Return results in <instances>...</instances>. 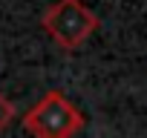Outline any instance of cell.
<instances>
[{
  "mask_svg": "<svg viewBox=\"0 0 147 138\" xmlns=\"http://www.w3.org/2000/svg\"><path fill=\"white\" fill-rule=\"evenodd\" d=\"M15 118V104L6 98V95H0V129H6Z\"/></svg>",
  "mask_w": 147,
  "mask_h": 138,
  "instance_id": "obj_3",
  "label": "cell"
},
{
  "mask_svg": "<svg viewBox=\"0 0 147 138\" xmlns=\"http://www.w3.org/2000/svg\"><path fill=\"white\" fill-rule=\"evenodd\" d=\"M43 32L66 52L87 43V38L98 29V17L81 0H55L40 17Z\"/></svg>",
  "mask_w": 147,
  "mask_h": 138,
  "instance_id": "obj_2",
  "label": "cell"
},
{
  "mask_svg": "<svg viewBox=\"0 0 147 138\" xmlns=\"http://www.w3.org/2000/svg\"><path fill=\"white\" fill-rule=\"evenodd\" d=\"M20 124L32 138H75L84 129V115L63 92L49 89L20 118Z\"/></svg>",
  "mask_w": 147,
  "mask_h": 138,
  "instance_id": "obj_1",
  "label": "cell"
}]
</instances>
